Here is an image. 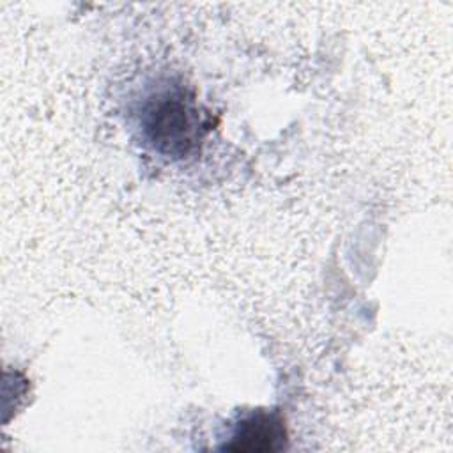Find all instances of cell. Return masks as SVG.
Returning a JSON list of instances; mask_svg holds the SVG:
<instances>
[{
  "instance_id": "obj_1",
  "label": "cell",
  "mask_w": 453,
  "mask_h": 453,
  "mask_svg": "<svg viewBox=\"0 0 453 453\" xmlns=\"http://www.w3.org/2000/svg\"><path fill=\"white\" fill-rule=\"evenodd\" d=\"M142 122L152 147L170 157H184L195 150L207 129L195 99L182 88L165 90L150 99Z\"/></svg>"
},
{
  "instance_id": "obj_2",
  "label": "cell",
  "mask_w": 453,
  "mask_h": 453,
  "mask_svg": "<svg viewBox=\"0 0 453 453\" xmlns=\"http://www.w3.org/2000/svg\"><path fill=\"white\" fill-rule=\"evenodd\" d=\"M285 444L287 426L281 412L257 409L237 421L228 442L223 444V449L241 453H265L283 449Z\"/></svg>"
}]
</instances>
